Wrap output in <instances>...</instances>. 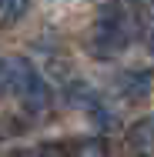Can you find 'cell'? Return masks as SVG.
Segmentation results:
<instances>
[{
  "instance_id": "6da1fadb",
  "label": "cell",
  "mask_w": 154,
  "mask_h": 157,
  "mask_svg": "<svg viewBox=\"0 0 154 157\" xmlns=\"http://www.w3.org/2000/svg\"><path fill=\"white\" fill-rule=\"evenodd\" d=\"M131 33H134V17L127 10V3L121 0H111L101 7L97 20H94V33H91V50L107 60L114 54H121L124 47L131 44Z\"/></svg>"
},
{
  "instance_id": "7a4b0ae2",
  "label": "cell",
  "mask_w": 154,
  "mask_h": 157,
  "mask_svg": "<svg viewBox=\"0 0 154 157\" xmlns=\"http://www.w3.org/2000/svg\"><path fill=\"white\" fill-rule=\"evenodd\" d=\"M0 90H10V94L27 107V114H40V110H47V104H50L47 84L40 80V74H37L24 57H10V60L0 63Z\"/></svg>"
},
{
  "instance_id": "3957f363",
  "label": "cell",
  "mask_w": 154,
  "mask_h": 157,
  "mask_svg": "<svg viewBox=\"0 0 154 157\" xmlns=\"http://www.w3.org/2000/svg\"><path fill=\"white\" fill-rule=\"evenodd\" d=\"M124 147H127L131 157H154V114L141 117L137 124L127 130Z\"/></svg>"
},
{
  "instance_id": "277c9868",
  "label": "cell",
  "mask_w": 154,
  "mask_h": 157,
  "mask_svg": "<svg viewBox=\"0 0 154 157\" xmlns=\"http://www.w3.org/2000/svg\"><path fill=\"white\" fill-rule=\"evenodd\" d=\"M117 87H121V94L127 100H144V97L151 94V77L148 74H124L121 80H117Z\"/></svg>"
},
{
  "instance_id": "5b68a950",
  "label": "cell",
  "mask_w": 154,
  "mask_h": 157,
  "mask_svg": "<svg viewBox=\"0 0 154 157\" xmlns=\"http://www.w3.org/2000/svg\"><path fill=\"white\" fill-rule=\"evenodd\" d=\"M27 7H30V0H0V24H3V27L17 24V20L27 13Z\"/></svg>"
},
{
  "instance_id": "8992f818",
  "label": "cell",
  "mask_w": 154,
  "mask_h": 157,
  "mask_svg": "<svg viewBox=\"0 0 154 157\" xmlns=\"http://www.w3.org/2000/svg\"><path fill=\"white\" fill-rule=\"evenodd\" d=\"M17 157H67V147H61V144H40V147L24 151V154H17Z\"/></svg>"
},
{
  "instance_id": "52a82bcc",
  "label": "cell",
  "mask_w": 154,
  "mask_h": 157,
  "mask_svg": "<svg viewBox=\"0 0 154 157\" xmlns=\"http://www.w3.org/2000/svg\"><path fill=\"white\" fill-rule=\"evenodd\" d=\"M148 50L154 54V24H151V30H148Z\"/></svg>"
}]
</instances>
